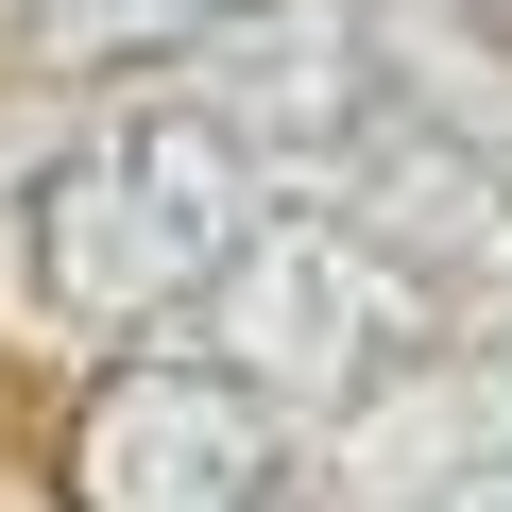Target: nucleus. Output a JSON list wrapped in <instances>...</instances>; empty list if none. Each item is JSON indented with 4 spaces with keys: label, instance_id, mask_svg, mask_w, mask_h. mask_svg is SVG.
<instances>
[{
    "label": "nucleus",
    "instance_id": "8",
    "mask_svg": "<svg viewBox=\"0 0 512 512\" xmlns=\"http://www.w3.org/2000/svg\"><path fill=\"white\" fill-rule=\"evenodd\" d=\"M274 512H308V495H274Z\"/></svg>",
    "mask_w": 512,
    "mask_h": 512
},
{
    "label": "nucleus",
    "instance_id": "1",
    "mask_svg": "<svg viewBox=\"0 0 512 512\" xmlns=\"http://www.w3.org/2000/svg\"><path fill=\"white\" fill-rule=\"evenodd\" d=\"M256 205H274V171H256V137L222 103H103L18 188V274H35L52 325L154 342V325H188L222 291V256L256 239Z\"/></svg>",
    "mask_w": 512,
    "mask_h": 512
},
{
    "label": "nucleus",
    "instance_id": "3",
    "mask_svg": "<svg viewBox=\"0 0 512 512\" xmlns=\"http://www.w3.org/2000/svg\"><path fill=\"white\" fill-rule=\"evenodd\" d=\"M52 495L69 512H274L291 495V410L222 342H120L52 427Z\"/></svg>",
    "mask_w": 512,
    "mask_h": 512
},
{
    "label": "nucleus",
    "instance_id": "7",
    "mask_svg": "<svg viewBox=\"0 0 512 512\" xmlns=\"http://www.w3.org/2000/svg\"><path fill=\"white\" fill-rule=\"evenodd\" d=\"M478 18H512V0H478Z\"/></svg>",
    "mask_w": 512,
    "mask_h": 512
},
{
    "label": "nucleus",
    "instance_id": "4",
    "mask_svg": "<svg viewBox=\"0 0 512 512\" xmlns=\"http://www.w3.org/2000/svg\"><path fill=\"white\" fill-rule=\"evenodd\" d=\"M205 52H222L205 103L256 137V171H274V154H291V171H342V154L393 120V35L359 18V0H239Z\"/></svg>",
    "mask_w": 512,
    "mask_h": 512
},
{
    "label": "nucleus",
    "instance_id": "6",
    "mask_svg": "<svg viewBox=\"0 0 512 512\" xmlns=\"http://www.w3.org/2000/svg\"><path fill=\"white\" fill-rule=\"evenodd\" d=\"M444 512H512V461H478V478H444Z\"/></svg>",
    "mask_w": 512,
    "mask_h": 512
},
{
    "label": "nucleus",
    "instance_id": "2",
    "mask_svg": "<svg viewBox=\"0 0 512 512\" xmlns=\"http://www.w3.org/2000/svg\"><path fill=\"white\" fill-rule=\"evenodd\" d=\"M205 325H222V359L274 410H359V393H393L444 342V291H427V256L393 222H359V205H256V239L222 256Z\"/></svg>",
    "mask_w": 512,
    "mask_h": 512
},
{
    "label": "nucleus",
    "instance_id": "5",
    "mask_svg": "<svg viewBox=\"0 0 512 512\" xmlns=\"http://www.w3.org/2000/svg\"><path fill=\"white\" fill-rule=\"evenodd\" d=\"M18 18V52L35 69H69V86H120V69H171V52H205L239 0H0Z\"/></svg>",
    "mask_w": 512,
    "mask_h": 512
}]
</instances>
